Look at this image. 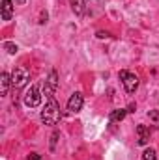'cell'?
<instances>
[{"label": "cell", "mask_w": 159, "mask_h": 160, "mask_svg": "<svg viewBox=\"0 0 159 160\" xmlns=\"http://www.w3.org/2000/svg\"><path fill=\"white\" fill-rule=\"evenodd\" d=\"M69 4H71V9L77 17L84 15V0H69Z\"/></svg>", "instance_id": "9c48e42d"}, {"label": "cell", "mask_w": 159, "mask_h": 160, "mask_svg": "<svg viewBox=\"0 0 159 160\" xmlns=\"http://www.w3.org/2000/svg\"><path fill=\"white\" fill-rule=\"evenodd\" d=\"M82 104H84L82 93L75 91V93L69 97V101H68V112H69V114H79L80 110H82Z\"/></svg>", "instance_id": "5b68a950"}, {"label": "cell", "mask_w": 159, "mask_h": 160, "mask_svg": "<svg viewBox=\"0 0 159 160\" xmlns=\"http://www.w3.org/2000/svg\"><path fill=\"white\" fill-rule=\"evenodd\" d=\"M60 106H58V102L54 101V97H51L49 99V102L45 104V108L41 110V121L45 123V125H56L58 121H60Z\"/></svg>", "instance_id": "6da1fadb"}, {"label": "cell", "mask_w": 159, "mask_h": 160, "mask_svg": "<svg viewBox=\"0 0 159 160\" xmlns=\"http://www.w3.org/2000/svg\"><path fill=\"white\" fill-rule=\"evenodd\" d=\"M25 104L28 108H36L41 104V93H40V86H30V89L25 93Z\"/></svg>", "instance_id": "277c9868"}, {"label": "cell", "mask_w": 159, "mask_h": 160, "mask_svg": "<svg viewBox=\"0 0 159 160\" xmlns=\"http://www.w3.org/2000/svg\"><path fill=\"white\" fill-rule=\"evenodd\" d=\"M142 160H157L156 151H154V149H146V151L142 153Z\"/></svg>", "instance_id": "7c38bea8"}, {"label": "cell", "mask_w": 159, "mask_h": 160, "mask_svg": "<svg viewBox=\"0 0 159 160\" xmlns=\"http://www.w3.org/2000/svg\"><path fill=\"white\" fill-rule=\"evenodd\" d=\"M58 136H60V132H58V130H54V132H52V136H51V151H54V149H56V140H58Z\"/></svg>", "instance_id": "5bb4252c"}, {"label": "cell", "mask_w": 159, "mask_h": 160, "mask_svg": "<svg viewBox=\"0 0 159 160\" xmlns=\"http://www.w3.org/2000/svg\"><path fill=\"white\" fill-rule=\"evenodd\" d=\"M4 48H6L9 54H15V52L19 50V48H17V45H15V43H9V41H6V43H4Z\"/></svg>", "instance_id": "4fadbf2b"}, {"label": "cell", "mask_w": 159, "mask_h": 160, "mask_svg": "<svg viewBox=\"0 0 159 160\" xmlns=\"http://www.w3.org/2000/svg\"><path fill=\"white\" fill-rule=\"evenodd\" d=\"M137 132H139V143L140 145H146L148 140H150V128L144 127V125H139L137 127Z\"/></svg>", "instance_id": "ba28073f"}, {"label": "cell", "mask_w": 159, "mask_h": 160, "mask_svg": "<svg viewBox=\"0 0 159 160\" xmlns=\"http://www.w3.org/2000/svg\"><path fill=\"white\" fill-rule=\"evenodd\" d=\"M125 114H127V110H125V108L112 110V114H111V121H112V123H116V121H122L123 118H125Z\"/></svg>", "instance_id": "8fae6325"}, {"label": "cell", "mask_w": 159, "mask_h": 160, "mask_svg": "<svg viewBox=\"0 0 159 160\" xmlns=\"http://www.w3.org/2000/svg\"><path fill=\"white\" fill-rule=\"evenodd\" d=\"M97 38H99V39H105V38H111V34H109V32H103V30H101V32H97Z\"/></svg>", "instance_id": "9a60e30c"}, {"label": "cell", "mask_w": 159, "mask_h": 160, "mask_svg": "<svg viewBox=\"0 0 159 160\" xmlns=\"http://www.w3.org/2000/svg\"><path fill=\"white\" fill-rule=\"evenodd\" d=\"M56 88H58V75H56V71H51V73H49V78L45 80V86H43L47 99H51V97L54 95V89H56Z\"/></svg>", "instance_id": "8992f818"}, {"label": "cell", "mask_w": 159, "mask_h": 160, "mask_svg": "<svg viewBox=\"0 0 159 160\" xmlns=\"http://www.w3.org/2000/svg\"><path fill=\"white\" fill-rule=\"evenodd\" d=\"M30 80V73L26 67H15L11 73V86L13 88H23Z\"/></svg>", "instance_id": "7a4b0ae2"}, {"label": "cell", "mask_w": 159, "mask_h": 160, "mask_svg": "<svg viewBox=\"0 0 159 160\" xmlns=\"http://www.w3.org/2000/svg\"><path fill=\"white\" fill-rule=\"evenodd\" d=\"M15 2H17L19 6H23V4H26V0H15Z\"/></svg>", "instance_id": "ac0fdd59"}, {"label": "cell", "mask_w": 159, "mask_h": 160, "mask_svg": "<svg viewBox=\"0 0 159 160\" xmlns=\"http://www.w3.org/2000/svg\"><path fill=\"white\" fill-rule=\"evenodd\" d=\"M118 77L122 80V84H123V88H125V91L127 93H135V89L139 88V77L133 75V73H127V71H120Z\"/></svg>", "instance_id": "3957f363"}, {"label": "cell", "mask_w": 159, "mask_h": 160, "mask_svg": "<svg viewBox=\"0 0 159 160\" xmlns=\"http://www.w3.org/2000/svg\"><path fill=\"white\" fill-rule=\"evenodd\" d=\"M0 84H2V95H8V88H9V84H11V77L8 75V73H2L0 75Z\"/></svg>", "instance_id": "30bf717a"}, {"label": "cell", "mask_w": 159, "mask_h": 160, "mask_svg": "<svg viewBox=\"0 0 159 160\" xmlns=\"http://www.w3.org/2000/svg\"><path fill=\"white\" fill-rule=\"evenodd\" d=\"M45 22H47V11L41 13V19H40V24H45Z\"/></svg>", "instance_id": "2e32d148"}, {"label": "cell", "mask_w": 159, "mask_h": 160, "mask_svg": "<svg viewBox=\"0 0 159 160\" xmlns=\"http://www.w3.org/2000/svg\"><path fill=\"white\" fill-rule=\"evenodd\" d=\"M40 158H41V157L38 155V153H32V155L28 157V160H40Z\"/></svg>", "instance_id": "e0dca14e"}, {"label": "cell", "mask_w": 159, "mask_h": 160, "mask_svg": "<svg viewBox=\"0 0 159 160\" xmlns=\"http://www.w3.org/2000/svg\"><path fill=\"white\" fill-rule=\"evenodd\" d=\"M13 17V2L2 0V21H11Z\"/></svg>", "instance_id": "52a82bcc"}]
</instances>
